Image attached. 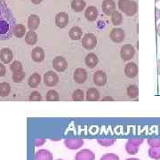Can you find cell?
<instances>
[{
    "mask_svg": "<svg viewBox=\"0 0 160 160\" xmlns=\"http://www.w3.org/2000/svg\"><path fill=\"white\" fill-rule=\"evenodd\" d=\"M15 25L11 10L4 2L0 1V40L11 38Z\"/></svg>",
    "mask_w": 160,
    "mask_h": 160,
    "instance_id": "cell-1",
    "label": "cell"
},
{
    "mask_svg": "<svg viewBox=\"0 0 160 160\" xmlns=\"http://www.w3.org/2000/svg\"><path fill=\"white\" fill-rule=\"evenodd\" d=\"M118 8L127 16H133L137 13V3L132 0H119L118 3Z\"/></svg>",
    "mask_w": 160,
    "mask_h": 160,
    "instance_id": "cell-2",
    "label": "cell"
},
{
    "mask_svg": "<svg viewBox=\"0 0 160 160\" xmlns=\"http://www.w3.org/2000/svg\"><path fill=\"white\" fill-rule=\"evenodd\" d=\"M97 45V38L92 33H86L82 38V46L86 50H92Z\"/></svg>",
    "mask_w": 160,
    "mask_h": 160,
    "instance_id": "cell-3",
    "label": "cell"
},
{
    "mask_svg": "<svg viewBox=\"0 0 160 160\" xmlns=\"http://www.w3.org/2000/svg\"><path fill=\"white\" fill-rule=\"evenodd\" d=\"M134 54H135V49L132 45L126 44L122 46L121 51H120V55L124 61H130L133 58Z\"/></svg>",
    "mask_w": 160,
    "mask_h": 160,
    "instance_id": "cell-4",
    "label": "cell"
},
{
    "mask_svg": "<svg viewBox=\"0 0 160 160\" xmlns=\"http://www.w3.org/2000/svg\"><path fill=\"white\" fill-rule=\"evenodd\" d=\"M52 67L58 72H63L68 67V62L62 56H57L52 61Z\"/></svg>",
    "mask_w": 160,
    "mask_h": 160,
    "instance_id": "cell-5",
    "label": "cell"
},
{
    "mask_svg": "<svg viewBox=\"0 0 160 160\" xmlns=\"http://www.w3.org/2000/svg\"><path fill=\"white\" fill-rule=\"evenodd\" d=\"M109 37H110V39L112 40L113 42H115V43H122L125 40L126 33H125V31L122 29L115 28V29L111 30V32L109 34Z\"/></svg>",
    "mask_w": 160,
    "mask_h": 160,
    "instance_id": "cell-6",
    "label": "cell"
},
{
    "mask_svg": "<svg viewBox=\"0 0 160 160\" xmlns=\"http://www.w3.org/2000/svg\"><path fill=\"white\" fill-rule=\"evenodd\" d=\"M59 82L58 75L53 71H48L44 75V83L47 86H54Z\"/></svg>",
    "mask_w": 160,
    "mask_h": 160,
    "instance_id": "cell-7",
    "label": "cell"
},
{
    "mask_svg": "<svg viewBox=\"0 0 160 160\" xmlns=\"http://www.w3.org/2000/svg\"><path fill=\"white\" fill-rule=\"evenodd\" d=\"M69 18L68 13L64 12H59L56 17H55V24L57 25L60 29H63L65 28L68 24H69Z\"/></svg>",
    "mask_w": 160,
    "mask_h": 160,
    "instance_id": "cell-8",
    "label": "cell"
},
{
    "mask_svg": "<svg viewBox=\"0 0 160 160\" xmlns=\"http://www.w3.org/2000/svg\"><path fill=\"white\" fill-rule=\"evenodd\" d=\"M95 159V155L91 151L90 149H82L78 151L75 160H94Z\"/></svg>",
    "mask_w": 160,
    "mask_h": 160,
    "instance_id": "cell-9",
    "label": "cell"
},
{
    "mask_svg": "<svg viewBox=\"0 0 160 160\" xmlns=\"http://www.w3.org/2000/svg\"><path fill=\"white\" fill-rule=\"evenodd\" d=\"M65 146L69 149H78L84 145V141L79 138L76 139H66L64 141Z\"/></svg>",
    "mask_w": 160,
    "mask_h": 160,
    "instance_id": "cell-10",
    "label": "cell"
},
{
    "mask_svg": "<svg viewBox=\"0 0 160 160\" xmlns=\"http://www.w3.org/2000/svg\"><path fill=\"white\" fill-rule=\"evenodd\" d=\"M93 83L97 86H103L107 83V75L104 71L98 70L93 74Z\"/></svg>",
    "mask_w": 160,
    "mask_h": 160,
    "instance_id": "cell-11",
    "label": "cell"
},
{
    "mask_svg": "<svg viewBox=\"0 0 160 160\" xmlns=\"http://www.w3.org/2000/svg\"><path fill=\"white\" fill-rule=\"evenodd\" d=\"M73 78L74 81L78 84H84L87 79V72L86 69L78 68L75 70L74 75H73Z\"/></svg>",
    "mask_w": 160,
    "mask_h": 160,
    "instance_id": "cell-12",
    "label": "cell"
},
{
    "mask_svg": "<svg viewBox=\"0 0 160 160\" xmlns=\"http://www.w3.org/2000/svg\"><path fill=\"white\" fill-rule=\"evenodd\" d=\"M125 73L126 77L129 78H135L138 75V66L136 65V63L132 62L127 63L125 68Z\"/></svg>",
    "mask_w": 160,
    "mask_h": 160,
    "instance_id": "cell-13",
    "label": "cell"
},
{
    "mask_svg": "<svg viewBox=\"0 0 160 160\" xmlns=\"http://www.w3.org/2000/svg\"><path fill=\"white\" fill-rule=\"evenodd\" d=\"M102 8L106 14L111 15L116 11V3L114 0H103Z\"/></svg>",
    "mask_w": 160,
    "mask_h": 160,
    "instance_id": "cell-14",
    "label": "cell"
},
{
    "mask_svg": "<svg viewBox=\"0 0 160 160\" xmlns=\"http://www.w3.org/2000/svg\"><path fill=\"white\" fill-rule=\"evenodd\" d=\"M98 10L95 6H88L85 12V16L89 22H94L98 18Z\"/></svg>",
    "mask_w": 160,
    "mask_h": 160,
    "instance_id": "cell-15",
    "label": "cell"
},
{
    "mask_svg": "<svg viewBox=\"0 0 160 160\" xmlns=\"http://www.w3.org/2000/svg\"><path fill=\"white\" fill-rule=\"evenodd\" d=\"M31 58L36 62H41L44 61L45 52L41 47H35L31 52Z\"/></svg>",
    "mask_w": 160,
    "mask_h": 160,
    "instance_id": "cell-16",
    "label": "cell"
},
{
    "mask_svg": "<svg viewBox=\"0 0 160 160\" xmlns=\"http://www.w3.org/2000/svg\"><path fill=\"white\" fill-rule=\"evenodd\" d=\"M12 52L9 48H3L0 52V59L4 63H10L12 60Z\"/></svg>",
    "mask_w": 160,
    "mask_h": 160,
    "instance_id": "cell-17",
    "label": "cell"
},
{
    "mask_svg": "<svg viewBox=\"0 0 160 160\" xmlns=\"http://www.w3.org/2000/svg\"><path fill=\"white\" fill-rule=\"evenodd\" d=\"M99 62V59H98L97 55L90 52L86 55V66L90 69H93L94 67H96V65Z\"/></svg>",
    "mask_w": 160,
    "mask_h": 160,
    "instance_id": "cell-18",
    "label": "cell"
},
{
    "mask_svg": "<svg viewBox=\"0 0 160 160\" xmlns=\"http://www.w3.org/2000/svg\"><path fill=\"white\" fill-rule=\"evenodd\" d=\"M40 19L38 15L36 14H31L28 19V27L30 30H36L39 27Z\"/></svg>",
    "mask_w": 160,
    "mask_h": 160,
    "instance_id": "cell-19",
    "label": "cell"
},
{
    "mask_svg": "<svg viewBox=\"0 0 160 160\" xmlns=\"http://www.w3.org/2000/svg\"><path fill=\"white\" fill-rule=\"evenodd\" d=\"M35 160H52V154L49 150L41 149L35 155Z\"/></svg>",
    "mask_w": 160,
    "mask_h": 160,
    "instance_id": "cell-20",
    "label": "cell"
},
{
    "mask_svg": "<svg viewBox=\"0 0 160 160\" xmlns=\"http://www.w3.org/2000/svg\"><path fill=\"white\" fill-rule=\"evenodd\" d=\"M82 35H83V31L78 26H74L71 29H69V37L72 40H79L82 38Z\"/></svg>",
    "mask_w": 160,
    "mask_h": 160,
    "instance_id": "cell-21",
    "label": "cell"
},
{
    "mask_svg": "<svg viewBox=\"0 0 160 160\" xmlns=\"http://www.w3.org/2000/svg\"><path fill=\"white\" fill-rule=\"evenodd\" d=\"M87 101H98L100 99V92L96 88H90L86 92Z\"/></svg>",
    "mask_w": 160,
    "mask_h": 160,
    "instance_id": "cell-22",
    "label": "cell"
},
{
    "mask_svg": "<svg viewBox=\"0 0 160 160\" xmlns=\"http://www.w3.org/2000/svg\"><path fill=\"white\" fill-rule=\"evenodd\" d=\"M71 8L75 12H82L86 8V2L84 0H72L71 2Z\"/></svg>",
    "mask_w": 160,
    "mask_h": 160,
    "instance_id": "cell-23",
    "label": "cell"
},
{
    "mask_svg": "<svg viewBox=\"0 0 160 160\" xmlns=\"http://www.w3.org/2000/svg\"><path fill=\"white\" fill-rule=\"evenodd\" d=\"M12 33L18 38H23L25 36V33H26V28L23 26L22 24H16L13 28Z\"/></svg>",
    "mask_w": 160,
    "mask_h": 160,
    "instance_id": "cell-24",
    "label": "cell"
},
{
    "mask_svg": "<svg viewBox=\"0 0 160 160\" xmlns=\"http://www.w3.org/2000/svg\"><path fill=\"white\" fill-rule=\"evenodd\" d=\"M25 41L28 45H35L38 41V35L33 30H29L25 36Z\"/></svg>",
    "mask_w": 160,
    "mask_h": 160,
    "instance_id": "cell-25",
    "label": "cell"
},
{
    "mask_svg": "<svg viewBox=\"0 0 160 160\" xmlns=\"http://www.w3.org/2000/svg\"><path fill=\"white\" fill-rule=\"evenodd\" d=\"M41 83V77L39 74L35 73L31 75L29 78V85L30 87H38Z\"/></svg>",
    "mask_w": 160,
    "mask_h": 160,
    "instance_id": "cell-26",
    "label": "cell"
},
{
    "mask_svg": "<svg viewBox=\"0 0 160 160\" xmlns=\"http://www.w3.org/2000/svg\"><path fill=\"white\" fill-rule=\"evenodd\" d=\"M126 93H127V96L128 97L132 98H137L139 96V89H138V86L135 85H131L127 87L126 89Z\"/></svg>",
    "mask_w": 160,
    "mask_h": 160,
    "instance_id": "cell-27",
    "label": "cell"
},
{
    "mask_svg": "<svg viewBox=\"0 0 160 160\" xmlns=\"http://www.w3.org/2000/svg\"><path fill=\"white\" fill-rule=\"evenodd\" d=\"M11 92V86L8 83H1L0 84V96L2 97H6Z\"/></svg>",
    "mask_w": 160,
    "mask_h": 160,
    "instance_id": "cell-28",
    "label": "cell"
},
{
    "mask_svg": "<svg viewBox=\"0 0 160 160\" xmlns=\"http://www.w3.org/2000/svg\"><path fill=\"white\" fill-rule=\"evenodd\" d=\"M110 16H111V22L115 26H118L123 22V16L118 11H115Z\"/></svg>",
    "mask_w": 160,
    "mask_h": 160,
    "instance_id": "cell-29",
    "label": "cell"
},
{
    "mask_svg": "<svg viewBox=\"0 0 160 160\" xmlns=\"http://www.w3.org/2000/svg\"><path fill=\"white\" fill-rule=\"evenodd\" d=\"M149 156L153 159H160V146L150 147L149 149Z\"/></svg>",
    "mask_w": 160,
    "mask_h": 160,
    "instance_id": "cell-30",
    "label": "cell"
},
{
    "mask_svg": "<svg viewBox=\"0 0 160 160\" xmlns=\"http://www.w3.org/2000/svg\"><path fill=\"white\" fill-rule=\"evenodd\" d=\"M126 152L130 155L137 154L138 150H139V147H138V146H135V145H132V144H131V143L127 142V143H126Z\"/></svg>",
    "mask_w": 160,
    "mask_h": 160,
    "instance_id": "cell-31",
    "label": "cell"
},
{
    "mask_svg": "<svg viewBox=\"0 0 160 160\" xmlns=\"http://www.w3.org/2000/svg\"><path fill=\"white\" fill-rule=\"evenodd\" d=\"M46 99L48 101H52V102H56V101H59L60 99V96L58 94V92L54 90H50V91L47 92L46 93Z\"/></svg>",
    "mask_w": 160,
    "mask_h": 160,
    "instance_id": "cell-32",
    "label": "cell"
},
{
    "mask_svg": "<svg viewBox=\"0 0 160 160\" xmlns=\"http://www.w3.org/2000/svg\"><path fill=\"white\" fill-rule=\"evenodd\" d=\"M10 69H11V70L13 73L22 72V63L20 62L14 61V62L11 64Z\"/></svg>",
    "mask_w": 160,
    "mask_h": 160,
    "instance_id": "cell-33",
    "label": "cell"
},
{
    "mask_svg": "<svg viewBox=\"0 0 160 160\" xmlns=\"http://www.w3.org/2000/svg\"><path fill=\"white\" fill-rule=\"evenodd\" d=\"M72 99L74 101H83L85 99V93L84 92L80 89H78V90H75L73 94H72Z\"/></svg>",
    "mask_w": 160,
    "mask_h": 160,
    "instance_id": "cell-34",
    "label": "cell"
},
{
    "mask_svg": "<svg viewBox=\"0 0 160 160\" xmlns=\"http://www.w3.org/2000/svg\"><path fill=\"white\" fill-rule=\"evenodd\" d=\"M98 143L104 147H109V146H111L114 144L115 140L114 139H99Z\"/></svg>",
    "mask_w": 160,
    "mask_h": 160,
    "instance_id": "cell-35",
    "label": "cell"
},
{
    "mask_svg": "<svg viewBox=\"0 0 160 160\" xmlns=\"http://www.w3.org/2000/svg\"><path fill=\"white\" fill-rule=\"evenodd\" d=\"M101 160H120V158L118 155L113 154V153H108V154L103 155L101 158Z\"/></svg>",
    "mask_w": 160,
    "mask_h": 160,
    "instance_id": "cell-36",
    "label": "cell"
},
{
    "mask_svg": "<svg viewBox=\"0 0 160 160\" xmlns=\"http://www.w3.org/2000/svg\"><path fill=\"white\" fill-rule=\"evenodd\" d=\"M24 77H25V74L23 73L22 71V72H17V73H13V75H12V80L15 83H20L24 78Z\"/></svg>",
    "mask_w": 160,
    "mask_h": 160,
    "instance_id": "cell-37",
    "label": "cell"
},
{
    "mask_svg": "<svg viewBox=\"0 0 160 160\" xmlns=\"http://www.w3.org/2000/svg\"><path fill=\"white\" fill-rule=\"evenodd\" d=\"M42 96L38 92H33L30 93V96H29V100L30 101H33V102H38L41 101Z\"/></svg>",
    "mask_w": 160,
    "mask_h": 160,
    "instance_id": "cell-38",
    "label": "cell"
},
{
    "mask_svg": "<svg viewBox=\"0 0 160 160\" xmlns=\"http://www.w3.org/2000/svg\"><path fill=\"white\" fill-rule=\"evenodd\" d=\"M148 144L150 147H158L160 146V138H153L148 140Z\"/></svg>",
    "mask_w": 160,
    "mask_h": 160,
    "instance_id": "cell-39",
    "label": "cell"
},
{
    "mask_svg": "<svg viewBox=\"0 0 160 160\" xmlns=\"http://www.w3.org/2000/svg\"><path fill=\"white\" fill-rule=\"evenodd\" d=\"M128 142H130L132 145H135L140 147V145L143 142V139H139V138H132V139H129Z\"/></svg>",
    "mask_w": 160,
    "mask_h": 160,
    "instance_id": "cell-40",
    "label": "cell"
},
{
    "mask_svg": "<svg viewBox=\"0 0 160 160\" xmlns=\"http://www.w3.org/2000/svg\"><path fill=\"white\" fill-rule=\"evenodd\" d=\"M45 142H46L45 139H37L35 141V145L36 146H41V145H43L45 143Z\"/></svg>",
    "mask_w": 160,
    "mask_h": 160,
    "instance_id": "cell-41",
    "label": "cell"
},
{
    "mask_svg": "<svg viewBox=\"0 0 160 160\" xmlns=\"http://www.w3.org/2000/svg\"><path fill=\"white\" fill-rule=\"evenodd\" d=\"M6 75V68L4 66V64L0 62V77H3Z\"/></svg>",
    "mask_w": 160,
    "mask_h": 160,
    "instance_id": "cell-42",
    "label": "cell"
},
{
    "mask_svg": "<svg viewBox=\"0 0 160 160\" xmlns=\"http://www.w3.org/2000/svg\"><path fill=\"white\" fill-rule=\"evenodd\" d=\"M160 19V9L159 8H158V7H156V20L157 21H158Z\"/></svg>",
    "mask_w": 160,
    "mask_h": 160,
    "instance_id": "cell-43",
    "label": "cell"
},
{
    "mask_svg": "<svg viewBox=\"0 0 160 160\" xmlns=\"http://www.w3.org/2000/svg\"><path fill=\"white\" fill-rule=\"evenodd\" d=\"M157 33H158V36L160 38V23H158L157 26Z\"/></svg>",
    "mask_w": 160,
    "mask_h": 160,
    "instance_id": "cell-44",
    "label": "cell"
},
{
    "mask_svg": "<svg viewBox=\"0 0 160 160\" xmlns=\"http://www.w3.org/2000/svg\"><path fill=\"white\" fill-rule=\"evenodd\" d=\"M31 2L35 5H39L40 3L42 2V0H31Z\"/></svg>",
    "mask_w": 160,
    "mask_h": 160,
    "instance_id": "cell-45",
    "label": "cell"
},
{
    "mask_svg": "<svg viewBox=\"0 0 160 160\" xmlns=\"http://www.w3.org/2000/svg\"><path fill=\"white\" fill-rule=\"evenodd\" d=\"M158 73L160 75V59L158 61Z\"/></svg>",
    "mask_w": 160,
    "mask_h": 160,
    "instance_id": "cell-46",
    "label": "cell"
},
{
    "mask_svg": "<svg viewBox=\"0 0 160 160\" xmlns=\"http://www.w3.org/2000/svg\"><path fill=\"white\" fill-rule=\"evenodd\" d=\"M126 160H140V159H138V158H128V159H126Z\"/></svg>",
    "mask_w": 160,
    "mask_h": 160,
    "instance_id": "cell-47",
    "label": "cell"
},
{
    "mask_svg": "<svg viewBox=\"0 0 160 160\" xmlns=\"http://www.w3.org/2000/svg\"><path fill=\"white\" fill-rule=\"evenodd\" d=\"M158 1H160V0H155V3H158Z\"/></svg>",
    "mask_w": 160,
    "mask_h": 160,
    "instance_id": "cell-48",
    "label": "cell"
},
{
    "mask_svg": "<svg viewBox=\"0 0 160 160\" xmlns=\"http://www.w3.org/2000/svg\"><path fill=\"white\" fill-rule=\"evenodd\" d=\"M57 160H62V159H57Z\"/></svg>",
    "mask_w": 160,
    "mask_h": 160,
    "instance_id": "cell-49",
    "label": "cell"
},
{
    "mask_svg": "<svg viewBox=\"0 0 160 160\" xmlns=\"http://www.w3.org/2000/svg\"><path fill=\"white\" fill-rule=\"evenodd\" d=\"M4 1H5V0H4Z\"/></svg>",
    "mask_w": 160,
    "mask_h": 160,
    "instance_id": "cell-50",
    "label": "cell"
}]
</instances>
